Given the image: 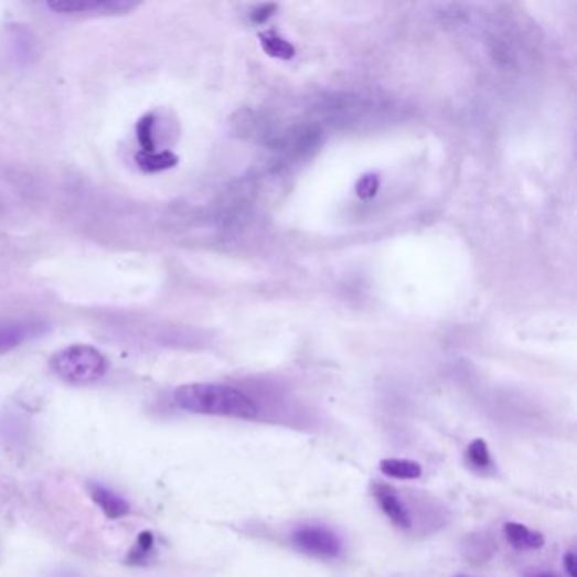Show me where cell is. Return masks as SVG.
<instances>
[{
  "label": "cell",
  "instance_id": "1",
  "mask_svg": "<svg viewBox=\"0 0 577 577\" xmlns=\"http://www.w3.org/2000/svg\"><path fill=\"white\" fill-rule=\"evenodd\" d=\"M173 398L182 410L211 417L249 420L259 412L258 404L246 393L217 383H190L180 386L174 389Z\"/></svg>",
  "mask_w": 577,
  "mask_h": 577
},
{
  "label": "cell",
  "instance_id": "2",
  "mask_svg": "<svg viewBox=\"0 0 577 577\" xmlns=\"http://www.w3.org/2000/svg\"><path fill=\"white\" fill-rule=\"evenodd\" d=\"M50 367L63 382L87 385L107 373V360L98 349L77 344L58 351L50 361Z\"/></svg>",
  "mask_w": 577,
  "mask_h": 577
},
{
  "label": "cell",
  "instance_id": "3",
  "mask_svg": "<svg viewBox=\"0 0 577 577\" xmlns=\"http://www.w3.org/2000/svg\"><path fill=\"white\" fill-rule=\"evenodd\" d=\"M291 541H293L298 551L312 557H319V559H335V557L341 556V537L325 526H300L291 535Z\"/></svg>",
  "mask_w": 577,
  "mask_h": 577
},
{
  "label": "cell",
  "instance_id": "4",
  "mask_svg": "<svg viewBox=\"0 0 577 577\" xmlns=\"http://www.w3.org/2000/svg\"><path fill=\"white\" fill-rule=\"evenodd\" d=\"M47 8L62 14L120 15L131 12L136 9V4L128 0H65V2H52Z\"/></svg>",
  "mask_w": 577,
  "mask_h": 577
},
{
  "label": "cell",
  "instance_id": "5",
  "mask_svg": "<svg viewBox=\"0 0 577 577\" xmlns=\"http://www.w3.org/2000/svg\"><path fill=\"white\" fill-rule=\"evenodd\" d=\"M373 496L374 500H376V503H378L380 509H382V512L388 516L389 522H392L393 525L398 526V528H404V531L410 528L414 520H412L407 505H405L402 498H399L398 491H396L392 484H374Z\"/></svg>",
  "mask_w": 577,
  "mask_h": 577
},
{
  "label": "cell",
  "instance_id": "6",
  "mask_svg": "<svg viewBox=\"0 0 577 577\" xmlns=\"http://www.w3.org/2000/svg\"><path fill=\"white\" fill-rule=\"evenodd\" d=\"M88 494L94 500L95 505L103 510L107 519L119 520L131 513V505L126 498L117 494L116 491L109 490L104 484H88Z\"/></svg>",
  "mask_w": 577,
  "mask_h": 577
},
{
  "label": "cell",
  "instance_id": "7",
  "mask_svg": "<svg viewBox=\"0 0 577 577\" xmlns=\"http://www.w3.org/2000/svg\"><path fill=\"white\" fill-rule=\"evenodd\" d=\"M506 541L515 548H525V551H535V548L544 547L545 537L541 532L532 531L528 526L522 523L509 522L503 526Z\"/></svg>",
  "mask_w": 577,
  "mask_h": 577
},
{
  "label": "cell",
  "instance_id": "8",
  "mask_svg": "<svg viewBox=\"0 0 577 577\" xmlns=\"http://www.w3.org/2000/svg\"><path fill=\"white\" fill-rule=\"evenodd\" d=\"M466 464L480 474H488V472L493 471L494 464L493 459H491L490 447L483 439H476L469 444L468 449H466Z\"/></svg>",
  "mask_w": 577,
  "mask_h": 577
},
{
  "label": "cell",
  "instance_id": "9",
  "mask_svg": "<svg viewBox=\"0 0 577 577\" xmlns=\"http://www.w3.org/2000/svg\"><path fill=\"white\" fill-rule=\"evenodd\" d=\"M380 469L395 480H418L421 476V466L410 459H383Z\"/></svg>",
  "mask_w": 577,
  "mask_h": 577
},
{
  "label": "cell",
  "instance_id": "10",
  "mask_svg": "<svg viewBox=\"0 0 577 577\" xmlns=\"http://www.w3.org/2000/svg\"><path fill=\"white\" fill-rule=\"evenodd\" d=\"M139 168L146 173H158V171L170 170L174 164L179 163V158L174 157L171 151H153V153H145L139 151L136 154Z\"/></svg>",
  "mask_w": 577,
  "mask_h": 577
},
{
  "label": "cell",
  "instance_id": "11",
  "mask_svg": "<svg viewBox=\"0 0 577 577\" xmlns=\"http://www.w3.org/2000/svg\"><path fill=\"white\" fill-rule=\"evenodd\" d=\"M154 126H157V114H146V116L139 119L138 126H136V135H138L141 151H145V153H153V151H157Z\"/></svg>",
  "mask_w": 577,
  "mask_h": 577
},
{
  "label": "cell",
  "instance_id": "12",
  "mask_svg": "<svg viewBox=\"0 0 577 577\" xmlns=\"http://www.w3.org/2000/svg\"><path fill=\"white\" fill-rule=\"evenodd\" d=\"M26 328L12 323V325H0V353L18 348L26 339Z\"/></svg>",
  "mask_w": 577,
  "mask_h": 577
},
{
  "label": "cell",
  "instance_id": "13",
  "mask_svg": "<svg viewBox=\"0 0 577 577\" xmlns=\"http://www.w3.org/2000/svg\"><path fill=\"white\" fill-rule=\"evenodd\" d=\"M154 548V535L151 532H145L139 535L136 541L135 547H132L131 554H129L128 560L131 564H141L142 560L148 559L151 556V552Z\"/></svg>",
  "mask_w": 577,
  "mask_h": 577
},
{
  "label": "cell",
  "instance_id": "14",
  "mask_svg": "<svg viewBox=\"0 0 577 577\" xmlns=\"http://www.w3.org/2000/svg\"><path fill=\"white\" fill-rule=\"evenodd\" d=\"M263 47H265L266 53L275 56V58L288 60L295 55L293 46H290L287 41L276 36L263 38Z\"/></svg>",
  "mask_w": 577,
  "mask_h": 577
},
{
  "label": "cell",
  "instance_id": "15",
  "mask_svg": "<svg viewBox=\"0 0 577 577\" xmlns=\"http://www.w3.org/2000/svg\"><path fill=\"white\" fill-rule=\"evenodd\" d=\"M376 189H378V183H376L374 177H366V179L361 180L360 186H357V193H360L361 196H371L376 193Z\"/></svg>",
  "mask_w": 577,
  "mask_h": 577
},
{
  "label": "cell",
  "instance_id": "16",
  "mask_svg": "<svg viewBox=\"0 0 577 577\" xmlns=\"http://www.w3.org/2000/svg\"><path fill=\"white\" fill-rule=\"evenodd\" d=\"M563 563L567 576L577 577V557L573 551L567 552L566 556H564Z\"/></svg>",
  "mask_w": 577,
  "mask_h": 577
},
{
  "label": "cell",
  "instance_id": "17",
  "mask_svg": "<svg viewBox=\"0 0 577 577\" xmlns=\"http://www.w3.org/2000/svg\"><path fill=\"white\" fill-rule=\"evenodd\" d=\"M276 6L268 4V6H261V8L256 9L255 12H253V15H250V19L255 22H265L266 19L271 15V12L275 11Z\"/></svg>",
  "mask_w": 577,
  "mask_h": 577
},
{
  "label": "cell",
  "instance_id": "18",
  "mask_svg": "<svg viewBox=\"0 0 577 577\" xmlns=\"http://www.w3.org/2000/svg\"><path fill=\"white\" fill-rule=\"evenodd\" d=\"M528 577H559L556 573H548V570H541V573L528 574Z\"/></svg>",
  "mask_w": 577,
  "mask_h": 577
},
{
  "label": "cell",
  "instance_id": "19",
  "mask_svg": "<svg viewBox=\"0 0 577 577\" xmlns=\"http://www.w3.org/2000/svg\"><path fill=\"white\" fill-rule=\"evenodd\" d=\"M455 577H468V576H464V574H459V576H455Z\"/></svg>",
  "mask_w": 577,
  "mask_h": 577
},
{
  "label": "cell",
  "instance_id": "20",
  "mask_svg": "<svg viewBox=\"0 0 577 577\" xmlns=\"http://www.w3.org/2000/svg\"><path fill=\"white\" fill-rule=\"evenodd\" d=\"M0 552H2V545H0Z\"/></svg>",
  "mask_w": 577,
  "mask_h": 577
}]
</instances>
